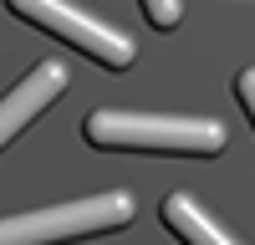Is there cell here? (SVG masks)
Instances as JSON below:
<instances>
[{"label": "cell", "mask_w": 255, "mask_h": 245, "mask_svg": "<svg viewBox=\"0 0 255 245\" xmlns=\"http://www.w3.org/2000/svg\"><path fill=\"white\" fill-rule=\"evenodd\" d=\"M128 220H133V194L113 189V194L46 204V210H26V215H0V245H61V240L118 230Z\"/></svg>", "instance_id": "2"}, {"label": "cell", "mask_w": 255, "mask_h": 245, "mask_svg": "<svg viewBox=\"0 0 255 245\" xmlns=\"http://www.w3.org/2000/svg\"><path fill=\"white\" fill-rule=\"evenodd\" d=\"M61 87H67V72H61V61H41V67H31L26 82H15V87L0 97V148L26 128V122L51 108V102L61 97Z\"/></svg>", "instance_id": "4"}, {"label": "cell", "mask_w": 255, "mask_h": 245, "mask_svg": "<svg viewBox=\"0 0 255 245\" xmlns=\"http://www.w3.org/2000/svg\"><path fill=\"white\" fill-rule=\"evenodd\" d=\"M92 148H143V153H220L225 122L215 118H168V113H123L97 108L82 122Z\"/></svg>", "instance_id": "1"}, {"label": "cell", "mask_w": 255, "mask_h": 245, "mask_svg": "<svg viewBox=\"0 0 255 245\" xmlns=\"http://www.w3.org/2000/svg\"><path fill=\"white\" fill-rule=\"evenodd\" d=\"M235 97L245 102V113H250V122H255V67H245V72L235 77Z\"/></svg>", "instance_id": "7"}, {"label": "cell", "mask_w": 255, "mask_h": 245, "mask_svg": "<svg viewBox=\"0 0 255 245\" xmlns=\"http://www.w3.org/2000/svg\"><path fill=\"white\" fill-rule=\"evenodd\" d=\"M5 5H10L20 20H31V26L51 31L56 41H72L77 51H87L92 61H102V67H113V72L133 67V56H138L133 41H128L123 31L102 26V20L87 15V10H77L72 0H5Z\"/></svg>", "instance_id": "3"}, {"label": "cell", "mask_w": 255, "mask_h": 245, "mask_svg": "<svg viewBox=\"0 0 255 245\" xmlns=\"http://www.w3.org/2000/svg\"><path fill=\"white\" fill-rule=\"evenodd\" d=\"M163 225H168L184 245H235L189 194H168V199H163Z\"/></svg>", "instance_id": "5"}, {"label": "cell", "mask_w": 255, "mask_h": 245, "mask_svg": "<svg viewBox=\"0 0 255 245\" xmlns=\"http://www.w3.org/2000/svg\"><path fill=\"white\" fill-rule=\"evenodd\" d=\"M138 5H143V15H148V26H158V31H174L179 15H184L179 0H138Z\"/></svg>", "instance_id": "6"}]
</instances>
